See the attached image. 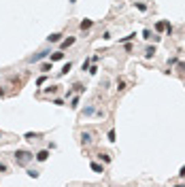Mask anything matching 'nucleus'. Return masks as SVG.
<instances>
[{"label": "nucleus", "instance_id": "2eb2a0df", "mask_svg": "<svg viewBox=\"0 0 185 187\" xmlns=\"http://www.w3.org/2000/svg\"><path fill=\"white\" fill-rule=\"evenodd\" d=\"M70 68H72V64H70V62H68V64H64V68L60 70V75H68V70H70Z\"/></svg>", "mask_w": 185, "mask_h": 187}, {"label": "nucleus", "instance_id": "f8f14e48", "mask_svg": "<svg viewBox=\"0 0 185 187\" xmlns=\"http://www.w3.org/2000/svg\"><path fill=\"white\" fill-rule=\"evenodd\" d=\"M81 140H83V145H90V142H92V134H90V132H83V134H81Z\"/></svg>", "mask_w": 185, "mask_h": 187}, {"label": "nucleus", "instance_id": "bb28decb", "mask_svg": "<svg viewBox=\"0 0 185 187\" xmlns=\"http://www.w3.org/2000/svg\"><path fill=\"white\" fill-rule=\"evenodd\" d=\"M87 72H90V75H96V72H98V66H90V70H87Z\"/></svg>", "mask_w": 185, "mask_h": 187}, {"label": "nucleus", "instance_id": "4468645a", "mask_svg": "<svg viewBox=\"0 0 185 187\" xmlns=\"http://www.w3.org/2000/svg\"><path fill=\"white\" fill-rule=\"evenodd\" d=\"M51 64H53V62H45V64H41V70H43V72H49V70H51Z\"/></svg>", "mask_w": 185, "mask_h": 187}, {"label": "nucleus", "instance_id": "f03ea898", "mask_svg": "<svg viewBox=\"0 0 185 187\" xmlns=\"http://www.w3.org/2000/svg\"><path fill=\"white\" fill-rule=\"evenodd\" d=\"M47 55H49V51H39V53H36V55H32L28 62H32V64H34V62H41V60H45Z\"/></svg>", "mask_w": 185, "mask_h": 187}, {"label": "nucleus", "instance_id": "5701e85b", "mask_svg": "<svg viewBox=\"0 0 185 187\" xmlns=\"http://www.w3.org/2000/svg\"><path fill=\"white\" fill-rule=\"evenodd\" d=\"M106 138L111 140V142H113V140H115V130H109V134H106Z\"/></svg>", "mask_w": 185, "mask_h": 187}, {"label": "nucleus", "instance_id": "c756f323", "mask_svg": "<svg viewBox=\"0 0 185 187\" xmlns=\"http://www.w3.org/2000/svg\"><path fill=\"white\" fill-rule=\"evenodd\" d=\"M179 68H181V70H185V62H181V64H179Z\"/></svg>", "mask_w": 185, "mask_h": 187}, {"label": "nucleus", "instance_id": "6ab92c4d", "mask_svg": "<svg viewBox=\"0 0 185 187\" xmlns=\"http://www.w3.org/2000/svg\"><path fill=\"white\" fill-rule=\"evenodd\" d=\"M179 62V55H172V57H168V66H172V64H177Z\"/></svg>", "mask_w": 185, "mask_h": 187}, {"label": "nucleus", "instance_id": "423d86ee", "mask_svg": "<svg viewBox=\"0 0 185 187\" xmlns=\"http://www.w3.org/2000/svg\"><path fill=\"white\" fill-rule=\"evenodd\" d=\"M166 24H168V21H164V19L155 21V32H164V30H166Z\"/></svg>", "mask_w": 185, "mask_h": 187}, {"label": "nucleus", "instance_id": "9b49d317", "mask_svg": "<svg viewBox=\"0 0 185 187\" xmlns=\"http://www.w3.org/2000/svg\"><path fill=\"white\" fill-rule=\"evenodd\" d=\"M90 166H92L94 172H104V166H102V164H98V162H92Z\"/></svg>", "mask_w": 185, "mask_h": 187}, {"label": "nucleus", "instance_id": "f257e3e1", "mask_svg": "<svg viewBox=\"0 0 185 187\" xmlns=\"http://www.w3.org/2000/svg\"><path fill=\"white\" fill-rule=\"evenodd\" d=\"M32 157H34V155H32L30 151H24V149H21V151H15V162H17L19 166H26Z\"/></svg>", "mask_w": 185, "mask_h": 187}, {"label": "nucleus", "instance_id": "cd10ccee", "mask_svg": "<svg viewBox=\"0 0 185 187\" xmlns=\"http://www.w3.org/2000/svg\"><path fill=\"white\" fill-rule=\"evenodd\" d=\"M9 168H6V164H0V172H6Z\"/></svg>", "mask_w": 185, "mask_h": 187}, {"label": "nucleus", "instance_id": "7c9ffc66", "mask_svg": "<svg viewBox=\"0 0 185 187\" xmlns=\"http://www.w3.org/2000/svg\"><path fill=\"white\" fill-rule=\"evenodd\" d=\"M2 96H4V90H2V87H0V98H2Z\"/></svg>", "mask_w": 185, "mask_h": 187}, {"label": "nucleus", "instance_id": "39448f33", "mask_svg": "<svg viewBox=\"0 0 185 187\" xmlns=\"http://www.w3.org/2000/svg\"><path fill=\"white\" fill-rule=\"evenodd\" d=\"M75 41H77L75 36H68V38H64V41H62V51H64V49H68V47H72V45H75Z\"/></svg>", "mask_w": 185, "mask_h": 187}, {"label": "nucleus", "instance_id": "7ed1b4c3", "mask_svg": "<svg viewBox=\"0 0 185 187\" xmlns=\"http://www.w3.org/2000/svg\"><path fill=\"white\" fill-rule=\"evenodd\" d=\"M49 155H51V153H49L47 149H43V151H39L34 157H36V162H47V160H49Z\"/></svg>", "mask_w": 185, "mask_h": 187}, {"label": "nucleus", "instance_id": "393cba45", "mask_svg": "<svg viewBox=\"0 0 185 187\" xmlns=\"http://www.w3.org/2000/svg\"><path fill=\"white\" fill-rule=\"evenodd\" d=\"M81 70H90V60H85V62L81 64Z\"/></svg>", "mask_w": 185, "mask_h": 187}, {"label": "nucleus", "instance_id": "c85d7f7f", "mask_svg": "<svg viewBox=\"0 0 185 187\" xmlns=\"http://www.w3.org/2000/svg\"><path fill=\"white\" fill-rule=\"evenodd\" d=\"M179 177H185V166L181 168V170H179Z\"/></svg>", "mask_w": 185, "mask_h": 187}, {"label": "nucleus", "instance_id": "ddd939ff", "mask_svg": "<svg viewBox=\"0 0 185 187\" xmlns=\"http://www.w3.org/2000/svg\"><path fill=\"white\" fill-rule=\"evenodd\" d=\"M134 38H136V34H128V36L119 38V43H121V45H126V43H130V41H134Z\"/></svg>", "mask_w": 185, "mask_h": 187}, {"label": "nucleus", "instance_id": "aec40b11", "mask_svg": "<svg viewBox=\"0 0 185 187\" xmlns=\"http://www.w3.org/2000/svg\"><path fill=\"white\" fill-rule=\"evenodd\" d=\"M98 157H100V160H102V162H106V164H109V162H111V155H106V153H100V155H98Z\"/></svg>", "mask_w": 185, "mask_h": 187}, {"label": "nucleus", "instance_id": "20e7f679", "mask_svg": "<svg viewBox=\"0 0 185 187\" xmlns=\"http://www.w3.org/2000/svg\"><path fill=\"white\" fill-rule=\"evenodd\" d=\"M142 38H145V41H151V38H153V41H160V36H153V32H151L149 28L142 30Z\"/></svg>", "mask_w": 185, "mask_h": 187}, {"label": "nucleus", "instance_id": "4be33fe9", "mask_svg": "<svg viewBox=\"0 0 185 187\" xmlns=\"http://www.w3.org/2000/svg\"><path fill=\"white\" fill-rule=\"evenodd\" d=\"M28 177H32V179H36V177H39V172H36L34 168H30V170H28Z\"/></svg>", "mask_w": 185, "mask_h": 187}, {"label": "nucleus", "instance_id": "dca6fc26", "mask_svg": "<svg viewBox=\"0 0 185 187\" xmlns=\"http://www.w3.org/2000/svg\"><path fill=\"white\" fill-rule=\"evenodd\" d=\"M94 113H96V108H94V106H87V108L83 111V115H85V117H90V115H94Z\"/></svg>", "mask_w": 185, "mask_h": 187}, {"label": "nucleus", "instance_id": "9d476101", "mask_svg": "<svg viewBox=\"0 0 185 187\" xmlns=\"http://www.w3.org/2000/svg\"><path fill=\"white\" fill-rule=\"evenodd\" d=\"M94 26V21L92 19H83V21H81V26H79V28H81V30H90V28H92Z\"/></svg>", "mask_w": 185, "mask_h": 187}, {"label": "nucleus", "instance_id": "0eeeda50", "mask_svg": "<svg viewBox=\"0 0 185 187\" xmlns=\"http://www.w3.org/2000/svg\"><path fill=\"white\" fill-rule=\"evenodd\" d=\"M60 38H62V34H60V32H53V34L47 36V43H57Z\"/></svg>", "mask_w": 185, "mask_h": 187}, {"label": "nucleus", "instance_id": "a878e982", "mask_svg": "<svg viewBox=\"0 0 185 187\" xmlns=\"http://www.w3.org/2000/svg\"><path fill=\"white\" fill-rule=\"evenodd\" d=\"M70 106H72V108H79V98H72V102H70Z\"/></svg>", "mask_w": 185, "mask_h": 187}, {"label": "nucleus", "instance_id": "6e6552de", "mask_svg": "<svg viewBox=\"0 0 185 187\" xmlns=\"http://www.w3.org/2000/svg\"><path fill=\"white\" fill-rule=\"evenodd\" d=\"M145 57H147V60L155 57V47H147V49H145Z\"/></svg>", "mask_w": 185, "mask_h": 187}, {"label": "nucleus", "instance_id": "412c9836", "mask_svg": "<svg viewBox=\"0 0 185 187\" xmlns=\"http://www.w3.org/2000/svg\"><path fill=\"white\" fill-rule=\"evenodd\" d=\"M45 92H47V94H55V92H57V85H49Z\"/></svg>", "mask_w": 185, "mask_h": 187}, {"label": "nucleus", "instance_id": "f3484780", "mask_svg": "<svg viewBox=\"0 0 185 187\" xmlns=\"http://www.w3.org/2000/svg\"><path fill=\"white\" fill-rule=\"evenodd\" d=\"M117 90H119V92H124V90H126V81H124V79H119V81H117Z\"/></svg>", "mask_w": 185, "mask_h": 187}, {"label": "nucleus", "instance_id": "a211bd4d", "mask_svg": "<svg viewBox=\"0 0 185 187\" xmlns=\"http://www.w3.org/2000/svg\"><path fill=\"white\" fill-rule=\"evenodd\" d=\"M134 4H136V9H139V11H142V13L147 11V4H145V2H134Z\"/></svg>", "mask_w": 185, "mask_h": 187}, {"label": "nucleus", "instance_id": "1a4fd4ad", "mask_svg": "<svg viewBox=\"0 0 185 187\" xmlns=\"http://www.w3.org/2000/svg\"><path fill=\"white\" fill-rule=\"evenodd\" d=\"M60 60H64V51H55V53H51V62H60Z\"/></svg>", "mask_w": 185, "mask_h": 187}, {"label": "nucleus", "instance_id": "b1692460", "mask_svg": "<svg viewBox=\"0 0 185 187\" xmlns=\"http://www.w3.org/2000/svg\"><path fill=\"white\" fill-rule=\"evenodd\" d=\"M26 138H28V140H36V138H39V134H32V132H28V134H26Z\"/></svg>", "mask_w": 185, "mask_h": 187}]
</instances>
